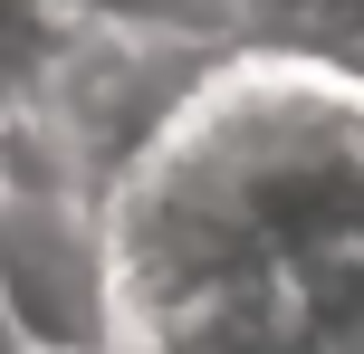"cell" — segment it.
<instances>
[{
	"mask_svg": "<svg viewBox=\"0 0 364 354\" xmlns=\"http://www.w3.org/2000/svg\"><path fill=\"white\" fill-rule=\"evenodd\" d=\"M115 354H364V87L230 48L96 192Z\"/></svg>",
	"mask_w": 364,
	"mask_h": 354,
	"instance_id": "obj_1",
	"label": "cell"
},
{
	"mask_svg": "<svg viewBox=\"0 0 364 354\" xmlns=\"http://www.w3.org/2000/svg\"><path fill=\"white\" fill-rule=\"evenodd\" d=\"M0 326L19 354H115L96 211H0Z\"/></svg>",
	"mask_w": 364,
	"mask_h": 354,
	"instance_id": "obj_2",
	"label": "cell"
},
{
	"mask_svg": "<svg viewBox=\"0 0 364 354\" xmlns=\"http://www.w3.org/2000/svg\"><path fill=\"white\" fill-rule=\"evenodd\" d=\"M48 10L58 29L154 38V48H201V57L259 48V0H48Z\"/></svg>",
	"mask_w": 364,
	"mask_h": 354,
	"instance_id": "obj_3",
	"label": "cell"
}]
</instances>
